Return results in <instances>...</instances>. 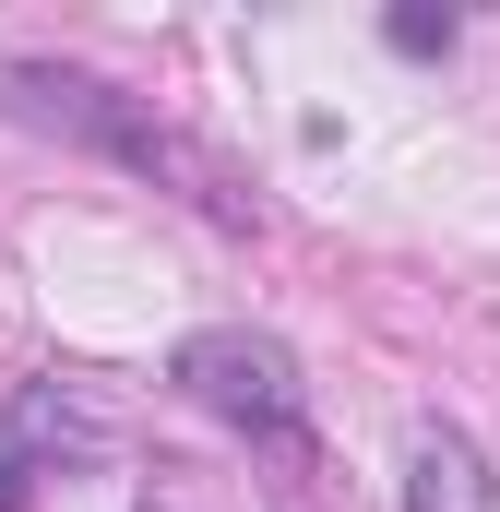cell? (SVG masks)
Returning <instances> with one entry per match:
<instances>
[{"instance_id": "6da1fadb", "label": "cell", "mask_w": 500, "mask_h": 512, "mask_svg": "<svg viewBox=\"0 0 500 512\" xmlns=\"http://www.w3.org/2000/svg\"><path fill=\"white\" fill-rule=\"evenodd\" d=\"M0 108L24 131H60V143H84V155H108L131 179H155V191H191L203 215H250L239 179L191 143V131H167L143 96H120L108 72H84V60H0Z\"/></svg>"}, {"instance_id": "7a4b0ae2", "label": "cell", "mask_w": 500, "mask_h": 512, "mask_svg": "<svg viewBox=\"0 0 500 512\" xmlns=\"http://www.w3.org/2000/svg\"><path fill=\"white\" fill-rule=\"evenodd\" d=\"M167 382L191 393L203 417L250 429L262 453H310V382H298V346L262 334V322H203V334H179Z\"/></svg>"}, {"instance_id": "3957f363", "label": "cell", "mask_w": 500, "mask_h": 512, "mask_svg": "<svg viewBox=\"0 0 500 512\" xmlns=\"http://www.w3.org/2000/svg\"><path fill=\"white\" fill-rule=\"evenodd\" d=\"M405 512H500V477H489V453H477V429L429 417L405 441Z\"/></svg>"}, {"instance_id": "277c9868", "label": "cell", "mask_w": 500, "mask_h": 512, "mask_svg": "<svg viewBox=\"0 0 500 512\" xmlns=\"http://www.w3.org/2000/svg\"><path fill=\"white\" fill-rule=\"evenodd\" d=\"M381 36H393V48H405V60H441V48H453V12H393V24H381Z\"/></svg>"}, {"instance_id": "5b68a950", "label": "cell", "mask_w": 500, "mask_h": 512, "mask_svg": "<svg viewBox=\"0 0 500 512\" xmlns=\"http://www.w3.org/2000/svg\"><path fill=\"white\" fill-rule=\"evenodd\" d=\"M143 512H155V501H143Z\"/></svg>"}]
</instances>
